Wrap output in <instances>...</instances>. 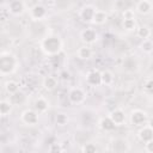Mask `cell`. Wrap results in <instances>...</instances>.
<instances>
[{
  "label": "cell",
  "mask_w": 153,
  "mask_h": 153,
  "mask_svg": "<svg viewBox=\"0 0 153 153\" xmlns=\"http://www.w3.org/2000/svg\"><path fill=\"white\" fill-rule=\"evenodd\" d=\"M152 10H153V4L149 0H140V1H137L136 6H135V11L141 16L149 14L152 12Z\"/></svg>",
  "instance_id": "obj_13"
},
{
  "label": "cell",
  "mask_w": 153,
  "mask_h": 153,
  "mask_svg": "<svg viewBox=\"0 0 153 153\" xmlns=\"http://www.w3.org/2000/svg\"><path fill=\"white\" fill-rule=\"evenodd\" d=\"M13 110V103L8 99H2L0 102V116L6 117L8 116Z\"/></svg>",
  "instance_id": "obj_19"
},
{
  "label": "cell",
  "mask_w": 153,
  "mask_h": 153,
  "mask_svg": "<svg viewBox=\"0 0 153 153\" xmlns=\"http://www.w3.org/2000/svg\"><path fill=\"white\" fill-rule=\"evenodd\" d=\"M145 148H146L147 152L153 153V139L149 140V141H147V142H145Z\"/></svg>",
  "instance_id": "obj_32"
},
{
  "label": "cell",
  "mask_w": 153,
  "mask_h": 153,
  "mask_svg": "<svg viewBox=\"0 0 153 153\" xmlns=\"http://www.w3.org/2000/svg\"><path fill=\"white\" fill-rule=\"evenodd\" d=\"M92 54H93V51L90 48V45H87V44H84L76 49V56L79 60H88L92 57Z\"/></svg>",
  "instance_id": "obj_18"
},
{
  "label": "cell",
  "mask_w": 153,
  "mask_h": 153,
  "mask_svg": "<svg viewBox=\"0 0 153 153\" xmlns=\"http://www.w3.org/2000/svg\"><path fill=\"white\" fill-rule=\"evenodd\" d=\"M39 49L47 56H56L63 49V42L57 35H48L39 42Z\"/></svg>",
  "instance_id": "obj_1"
},
{
  "label": "cell",
  "mask_w": 153,
  "mask_h": 153,
  "mask_svg": "<svg viewBox=\"0 0 153 153\" xmlns=\"http://www.w3.org/2000/svg\"><path fill=\"white\" fill-rule=\"evenodd\" d=\"M18 59L11 51H2L0 55V74L7 76L13 74L18 68Z\"/></svg>",
  "instance_id": "obj_2"
},
{
  "label": "cell",
  "mask_w": 153,
  "mask_h": 153,
  "mask_svg": "<svg viewBox=\"0 0 153 153\" xmlns=\"http://www.w3.org/2000/svg\"><path fill=\"white\" fill-rule=\"evenodd\" d=\"M96 7L92 6V5H85L80 8L79 11V18L84 22V23H87V24H92L93 22V16H94V12H96Z\"/></svg>",
  "instance_id": "obj_7"
},
{
  "label": "cell",
  "mask_w": 153,
  "mask_h": 153,
  "mask_svg": "<svg viewBox=\"0 0 153 153\" xmlns=\"http://www.w3.org/2000/svg\"><path fill=\"white\" fill-rule=\"evenodd\" d=\"M122 18H123V19H134V18H135V12H134V10H131V8L124 10V11L122 12Z\"/></svg>",
  "instance_id": "obj_31"
},
{
  "label": "cell",
  "mask_w": 153,
  "mask_h": 153,
  "mask_svg": "<svg viewBox=\"0 0 153 153\" xmlns=\"http://www.w3.org/2000/svg\"><path fill=\"white\" fill-rule=\"evenodd\" d=\"M29 14H30V18L32 20H36V22H39V20H43L47 14H48V11H47V7L42 4H36L33 5L30 11H29Z\"/></svg>",
  "instance_id": "obj_6"
},
{
  "label": "cell",
  "mask_w": 153,
  "mask_h": 153,
  "mask_svg": "<svg viewBox=\"0 0 153 153\" xmlns=\"http://www.w3.org/2000/svg\"><path fill=\"white\" fill-rule=\"evenodd\" d=\"M67 98L68 102L73 105H80L86 100V92L84 91V88L75 86L69 88L68 93H67Z\"/></svg>",
  "instance_id": "obj_3"
},
{
  "label": "cell",
  "mask_w": 153,
  "mask_h": 153,
  "mask_svg": "<svg viewBox=\"0 0 153 153\" xmlns=\"http://www.w3.org/2000/svg\"><path fill=\"white\" fill-rule=\"evenodd\" d=\"M114 80H115V75L111 71H109V69L102 71V85L111 86L114 84Z\"/></svg>",
  "instance_id": "obj_21"
},
{
  "label": "cell",
  "mask_w": 153,
  "mask_h": 153,
  "mask_svg": "<svg viewBox=\"0 0 153 153\" xmlns=\"http://www.w3.org/2000/svg\"><path fill=\"white\" fill-rule=\"evenodd\" d=\"M50 108V103L48 99H45L44 97H38L35 99V103H33V109L38 112V114H43V112H47Z\"/></svg>",
  "instance_id": "obj_15"
},
{
  "label": "cell",
  "mask_w": 153,
  "mask_h": 153,
  "mask_svg": "<svg viewBox=\"0 0 153 153\" xmlns=\"http://www.w3.org/2000/svg\"><path fill=\"white\" fill-rule=\"evenodd\" d=\"M143 91L146 93H153V78H148L143 82Z\"/></svg>",
  "instance_id": "obj_29"
},
{
  "label": "cell",
  "mask_w": 153,
  "mask_h": 153,
  "mask_svg": "<svg viewBox=\"0 0 153 153\" xmlns=\"http://www.w3.org/2000/svg\"><path fill=\"white\" fill-rule=\"evenodd\" d=\"M42 85H43V88L45 91L51 92V91L56 90V87L59 86V80L54 75H47V76H44Z\"/></svg>",
  "instance_id": "obj_16"
},
{
  "label": "cell",
  "mask_w": 153,
  "mask_h": 153,
  "mask_svg": "<svg viewBox=\"0 0 153 153\" xmlns=\"http://www.w3.org/2000/svg\"><path fill=\"white\" fill-rule=\"evenodd\" d=\"M98 151L97 146L92 142H87V143H84V146L81 147V152L84 153H96Z\"/></svg>",
  "instance_id": "obj_28"
},
{
  "label": "cell",
  "mask_w": 153,
  "mask_h": 153,
  "mask_svg": "<svg viewBox=\"0 0 153 153\" xmlns=\"http://www.w3.org/2000/svg\"><path fill=\"white\" fill-rule=\"evenodd\" d=\"M130 149V145L128 142V140L123 139V137H115L111 141V151L114 152H128Z\"/></svg>",
  "instance_id": "obj_10"
},
{
  "label": "cell",
  "mask_w": 153,
  "mask_h": 153,
  "mask_svg": "<svg viewBox=\"0 0 153 153\" xmlns=\"http://www.w3.org/2000/svg\"><path fill=\"white\" fill-rule=\"evenodd\" d=\"M137 66H139V63H137V61L133 56L127 57L124 60V62H123V68L126 71H128V72H129V67H131V72H133V71H136L137 69Z\"/></svg>",
  "instance_id": "obj_25"
},
{
  "label": "cell",
  "mask_w": 153,
  "mask_h": 153,
  "mask_svg": "<svg viewBox=\"0 0 153 153\" xmlns=\"http://www.w3.org/2000/svg\"><path fill=\"white\" fill-rule=\"evenodd\" d=\"M140 49L145 54H152L153 53V41L151 38L142 39V42L140 44Z\"/></svg>",
  "instance_id": "obj_24"
},
{
  "label": "cell",
  "mask_w": 153,
  "mask_h": 153,
  "mask_svg": "<svg viewBox=\"0 0 153 153\" xmlns=\"http://www.w3.org/2000/svg\"><path fill=\"white\" fill-rule=\"evenodd\" d=\"M137 136H139L140 141H142L143 143L152 140L153 139V128H151L148 124L141 126L139 131H137Z\"/></svg>",
  "instance_id": "obj_14"
},
{
  "label": "cell",
  "mask_w": 153,
  "mask_h": 153,
  "mask_svg": "<svg viewBox=\"0 0 153 153\" xmlns=\"http://www.w3.org/2000/svg\"><path fill=\"white\" fill-rule=\"evenodd\" d=\"M4 88L8 94H14L19 91V84L16 80H6L4 84Z\"/></svg>",
  "instance_id": "obj_22"
},
{
  "label": "cell",
  "mask_w": 153,
  "mask_h": 153,
  "mask_svg": "<svg viewBox=\"0 0 153 153\" xmlns=\"http://www.w3.org/2000/svg\"><path fill=\"white\" fill-rule=\"evenodd\" d=\"M129 121L133 126L141 127L143 124H147L148 115L146 111H143L141 109H134V110H131V112L129 115Z\"/></svg>",
  "instance_id": "obj_4"
},
{
  "label": "cell",
  "mask_w": 153,
  "mask_h": 153,
  "mask_svg": "<svg viewBox=\"0 0 153 153\" xmlns=\"http://www.w3.org/2000/svg\"><path fill=\"white\" fill-rule=\"evenodd\" d=\"M48 151L51 152V153H57V152H62L63 148L61 146V143H57V142H54V143H50V146L48 147Z\"/></svg>",
  "instance_id": "obj_30"
},
{
  "label": "cell",
  "mask_w": 153,
  "mask_h": 153,
  "mask_svg": "<svg viewBox=\"0 0 153 153\" xmlns=\"http://www.w3.org/2000/svg\"><path fill=\"white\" fill-rule=\"evenodd\" d=\"M151 35H152V31L147 25H141L136 29V36L141 39H147L151 37Z\"/></svg>",
  "instance_id": "obj_23"
},
{
  "label": "cell",
  "mask_w": 153,
  "mask_h": 153,
  "mask_svg": "<svg viewBox=\"0 0 153 153\" xmlns=\"http://www.w3.org/2000/svg\"><path fill=\"white\" fill-rule=\"evenodd\" d=\"M122 26H123V29H124L126 31H129V32L135 31V30L137 29L135 18H134V19H123V22H122Z\"/></svg>",
  "instance_id": "obj_27"
},
{
  "label": "cell",
  "mask_w": 153,
  "mask_h": 153,
  "mask_svg": "<svg viewBox=\"0 0 153 153\" xmlns=\"http://www.w3.org/2000/svg\"><path fill=\"white\" fill-rule=\"evenodd\" d=\"M98 126H99V128L103 130V131H112L117 126L114 123V121L111 120V117L110 116H104V117H102L100 120H99V122H98Z\"/></svg>",
  "instance_id": "obj_17"
},
{
  "label": "cell",
  "mask_w": 153,
  "mask_h": 153,
  "mask_svg": "<svg viewBox=\"0 0 153 153\" xmlns=\"http://www.w3.org/2000/svg\"><path fill=\"white\" fill-rule=\"evenodd\" d=\"M38 120V112L35 109H25L20 114V121L26 126H36Z\"/></svg>",
  "instance_id": "obj_5"
},
{
  "label": "cell",
  "mask_w": 153,
  "mask_h": 153,
  "mask_svg": "<svg viewBox=\"0 0 153 153\" xmlns=\"http://www.w3.org/2000/svg\"><path fill=\"white\" fill-rule=\"evenodd\" d=\"M68 121H69L68 115L65 114V112H59V114H56V116H55V123H56V126H59V127H65V126H67Z\"/></svg>",
  "instance_id": "obj_26"
},
{
  "label": "cell",
  "mask_w": 153,
  "mask_h": 153,
  "mask_svg": "<svg viewBox=\"0 0 153 153\" xmlns=\"http://www.w3.org/2000/svg\"><path fill=\"white\" fill-rule=\"evenodd\" d=\"M109 116L111 117V120L114 121V123H115L117 127L123 126V124L126 123V118H127L126 112H124V110H122V109H120V108L114 109V110L109 114Z\"/></svg>",
  "instance_id": "obj_12"
},
{
  "label": "cell",
  "mask_w": 153,
  "mask_h": 153,
  "mask_svg": "<svg viewBox=\"0 0 153 153\" xmlns=\"http://www.w3.org/2000/svg\"><path fill=\"white\" fill-rule=\"evenodd\" d=\"M25 10L26 7L23 0H11L8 2V12L12 16H22Z\"/></svg>",
  "instance_id": "obj_11"
},
{
  "label": "cell",
  "mask_w": 153,
  "mask_h": 153,
  "mask_svg": "<svg viewBox=\"0 0 153 153\" xmlns=\"http://www.w3.org/2000/svg\"><path fill=\"white\" fill-rule=\"evenodd\" d=\"M147 124L151 127V128H153V116L152 117H148V121H147Z\"/></svg>",
  "instance_id": "obj_33"
},
{
  "label": "cell",
  "mask_w": 153,
  "mask_h": 153,
  "mask_svg": "<svg viewBox=\"0 0 153 153\" xmlns=\"http://www.w3.org/2000/svg\"><path fill=\"white\" fill-rule=\"evenodd\" d=\"M85 80H86V84L92 86V87L102 85V71H99V69H91V71H88L86 73Z\"/></svg>",
  "instance_id": "obj_9"
},
{
  "label": "cell",
  "mask_w": 153,
  "mask_h": 153,
  "mask_svg": "<svg viewBox=\"0 0 153 153\" xmlns=\"http://www.w3.org/2000/svg\"><path fill=\"white\" fill-rule=\"evenodd\" d=\"M80 39L84 44H93L97 42L98 39V32L94 30V29H91V27H87V29H84L81 32H80Z\"/></svg>",
  "instance_id": "obj_8"
},
{
  "label": "cell",
  "mask_w": 153,
  "mask_h": 153,
  "mask_svg": "<svg viewBox=\"0 0 153 153\" xmlns=\"http://www.w3.org/2000/svg\"><path fill=\"white\" fill-rule=\"evenodd\" d=\"M106 20H108V14H106V12L103 11V10H96L94 16H93V22H92V24H94V25H103V24L106 23Z\"/></svg>",
  "instance_id": "obj_20"
}]
</instances>
